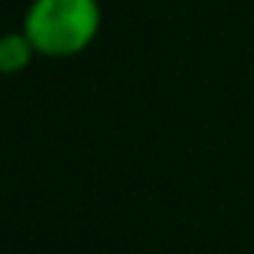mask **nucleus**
I'll list each match as a JSON object with an SVG mask.
<instances>
[{"mask_svg": "<svg viewBox=\"0 0 254 254\" xmlns=\"http://www.w3.org/2000/svg\"><path fill=\"white\" fill-rule=\"evenodd\" d=\"M21 30L39 57L69 60L84 54L102 30L99 0H30Z\"/></svg>", "mask_w": 254, "mask_h": 254, "instance_id": "f257e3e1", "label": "nucleus"}, {"mask_svg": "<svg viewBox=\"0 0 254 254\" xmlns=\"http://www.w3.org/2000/svg\"><path fill=\"white\" fill-rule=\"evenodd\" d=\"M33 57L39 54L24 30L0 33V75H21L33 63Z\"/></svg>", "mask_w": 254, "mask_h": 254, "instance_id": "f03ea898", "label": "nucleus"}]
</instances>
